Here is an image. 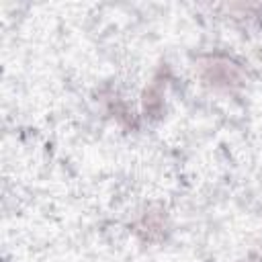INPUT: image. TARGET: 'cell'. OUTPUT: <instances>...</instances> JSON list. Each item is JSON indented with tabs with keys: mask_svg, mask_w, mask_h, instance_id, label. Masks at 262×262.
Returning a JSON list of instances; mask_svg holds the SVG:
<instances>
[{
	"mask_svg": "<svg viewBox=\"0 0 262 262\" xmlns=\"http://www.w3.org/2000/svg\"><path fill=\"white\" fill-rule=\"evenodd\" d=\"M196 74L203 84L215 90H233L244 86V70L225 55H205L196 61Z\"/></svg>",
	"mask_w": 262,
	"mask_h": 262,
	"instance_id": "cell-1",
	"label": "cell"
},
{
	"mask_svg": "<svg viewBox=\"0 0 262 262\" xmlns=\"http://www.w3.org/2000/svg\"><path fill=\"white\" fill-rule=\"evenodd\" d=\"M135 231L145 239V242H156L164 237L166 231V215L164 211H145L139 221L135 223Z\"/></svg>",
	"mask_w": 262,
	"mask_h": 262,
	"instance_id": "cell-2",
	"label": "cell"
},
{
	"mask_svg": "<svg viewBox=\"0 0 262 262\" xmlns=\"http://www.w3.org/2000/svg\"><path fill=\"white\" fill-rule=\"evenodd\" d=\"M162 86H160V82L156 80L149 88H145V92H143V108H145V115L149 113V115H156V113H160V108H162Z\"/></svg>",
	"mask_w": 262,
	"mask_h": 262,
	"instance_id": "cell-3",
	"label": "cell"
}]
</instances>
